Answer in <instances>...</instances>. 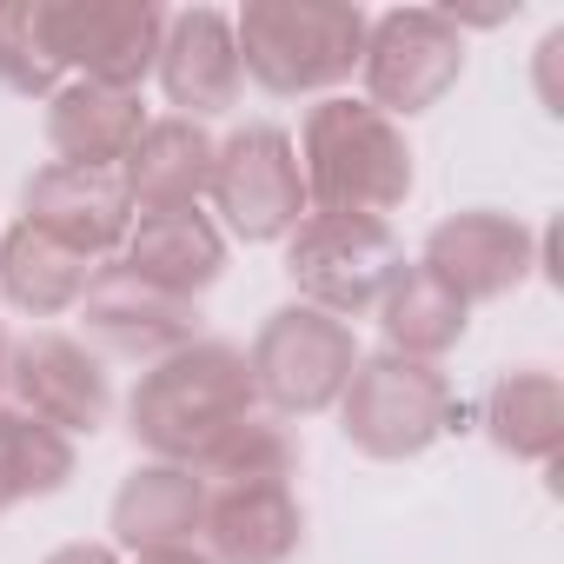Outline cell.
Returning a JSON list of instances; mask_svg holds the SVG:
<instances>
[{"instance_id": "cell-23", "label": "cell", "mask_w": 564, "mask_h": 564, "mask_svg": "<svg viewBox=\"0 0 564 564\" xmlns=\"http://www.w3.org/2000/svg\"><path fill=\"white\" fill-rule=\"evenodd\" d=\"M0 87L21 100H54L67 87L54 47V0H0Z\"/></svg>"}, {"instance_id": "cell-21", "label": "cell", "mask_w": 564, "mask_h": 564, "mask_svg": "<svg viewBox=\"0 0 564 564\" xmlns=\"http://www.w3.org/2000/svg\"><path fill=\"white\" fill-rule=\"evenodd\" d=\"M372 319H379V339H386V352L438 366V359H445V352L465 339V326H471V306H465V300L445 286V279H432L419 259H405V265L392 272V286L379 293Z\"/></svg>"}, {"instance_id": "cell-14", "label": "cell", "mask_w": 564, "mask_h": 564, "mask_svg": "<svg viewBox=\"0 0 564 564\" xmlns=\"http://www.w3.org/2000/svg\"><path fill=\"white\" fill-rule=\"evenodd\" d=\"M153 80L166 94V107L180 120H219L239 107V87H246V67H239V41H232V14L219 8H180L166 14V34H160V61H153Z\"/></svg>"}, {"instance_id": "cell-11", "label": "cell", "mask_w": 564, "mask_h": 564, "mask_svg": "<svg viewBox=\"0 0 564 564\" xmlns=\"http://www.w3.org/2000/svg\"><path fill=\"white\" fill-rule=\"evenodd\" d=\"M166 34L160 0H54V47L74 80L140 94Z\"/></svg>"}, {"instance_id": "cell-1", "label": "cell", "mask_w": 564, "mask_h": 564, "mask_svg": "<svg viewBox=\"0 0 564 564\" xmlns=\"http://www.w3.org/2000/svg\"><path fill=\"white\" fill-rule=\"evenodd\" d=\"M252 412H259V399L246 379V352L226 339H193V346L153 359L127 392L133 445L147 458L186 465V471H199V458Z\"/></svg>"}, {"instance_id": "cell-12", "label": "cell", "mask_w": 564, "mask_h": 564, "mask_svg": "<svg viewBox=\"0 0 564 564\" xmlns=\"http://www.w3.org/2000/svg\"><path fill=\"white\" fill-rule=\"evenodd\" d=\"M419 265L432 279H445L465 306H485V300L518 293L538 272V232L524 219L498 213V206H465V213H445L425 232Z\"/></svg>"}, {"instance_id": "cell-8", "label": "cell", "mask_w": 564, "mask_h": 564, "mask_svg": "<svg viewBox=\"0 0 564 564\" xmlns=\"http://www.w3.org/2000/svg\"><path fill=\"white\" fill-rule=\"evenodd\" d=\"M465 74V34L438 14V8H392L366 28V54H359V80H366V107H379L386 120H412L432 113Z\"/></svg>"}, {"instance_id": "cell-27", "label": "cell", "mask_w": 564, "mask_h": 564, "mask_svg": "<svg viewBox=\"0 0 564 564\" xmlns=\"http://www.w3.org/2000/svg\"><path fill=\"white\" fill-rule=\"evenodd\" d=\"M133 564H213L199 544H173V551H140Z\"/></svg>"}, {"instance_id": "cell-3", "label": "cell", "mask_w": 564, "mask_h": 564, "mask_svg": "<svg viewBox=\"0 0 564 564\" xmlns=\"http://www.w3.org/2000/svg\"><path fill=\"white\" fill-rule=\"evenodd\" d=\"M366 28L372 14L352 0H246L232 14L246 80L279 100H333V87L359 74Z\"/></svg>"}, {"instance_id": "cell-25", "label": "cell", "mask_w": 564, "mask_h": 564, "mask_svg": "<svg viewBox=\"0 0 564 564\" xmlns=\"http://www.w3.org/2000/svg\"><path fill=\"white\" fill-rule=\"evenodd\" d=\"M14 505H28V491H21V412L0 405V511H14Z\"/></svg>"}, {"instance_id": "cell-22", "label": "cell", "mask_w": 564, "mask_h": 564, "mask_svg": "<svg viewBox=\"0 0 564 564\" xmlns=\"http://www.w3.org/2000/svg\"><path fill=\"white\" fill-rule=\"evenodd\" d=\"M87 279H94V259H80L74 246L47 239L41 226L14 219L8 232H0V293H8L14 313H28V319H61V313L80 306Z\"/></svg>"}, {"instance_id": "cell-7", "label": "cell", "mask_w": 564, "mask_h": 564, "mask_svg": "<svg viewBox=\"0 0 564 564\" xmlns=\"http://www.w3.org/2000/svg\"><path fill=\"white\" fill-rule=\"evenodd\" d=\"M219 226L246 246H272L306 219V180L286 127H232L213 153V186H206Z\"/></svg>"}, {"instance_id": "cell-5", "label": "cell", "mask_w": 564, "mask_h": 564, "mask_svg": "<svg viewBox=\"0 0 564 564\" xmlns=\"http://www.w3.org/2000/svg\"><path fill=\"white\" fill-rule=\"evenodd\" d=\"M359 366V339L346 319L319 313V306H279L265 313V326L246 346V379L259 412L272 419H319L339 405L346 379Z\"/></svg>"}, {"instance_id": "cell-2", "label": "cell", "mask_w": 564, "mask_h": 564, "mask_svg": "<svg viewBox=\"0 0 564 564\" xmlns=\"http://www.w3.org/2000/svg\"><path fill=\"white\" fill-rule=\"evenodd\" d=\"M300 180H306V213H366L386 219L412 199V140L399 120H386L379 107L333 94L306 113L300 140Z\"/></svg>"}, {"instance_id": "cell-13", "label": "cell", "mask_w": 564, "mask_h": 564, "mask_svg": "<svg viewBox=\"0 0 564 564\" xmlns=\"http://www.w3.org/2000/svg\"><path fill=\"white\" fill-rule=\"evenodd\" d=\"M21 219L100 265V259H120V246H127V232H133L140 213H133L120 173L47 160V166H34L28 186H21Z\"/></svg>"}, {"instance_id": "cell-17", "label": "cell", "mask_w": 564, "mask_h": 564, "mask_svg": "<svg viewBox=\"0 0 564 564\" xmlns=\"http://www.w3.org/2000/svg\"><path fill=\"white\" fill-rule=\"evenodd\" d=\"M199 518H206V478L186 471V465H133L113 491V511H107V531L120 551H173V544H193L199 538Z\"/></svg>"}, {"instance_id": "cell-28", "label": "cell", "mask_w": 564, "mask_h": 564, "mask_svg": "<svg viewBox=\"0 0 564 564\" xmlns=\"http://www.w3.org/2000/svg\"><path fill=\"white\" fill-rule=\"evenodd\" d=\"M8 352H14V339H8V326H0V392H8Z\"/></svg>"}, {"instance_id": "cell-4", "label": "cell", "mask_w": 564, "mask_h": 564, "mask_svg": "<svg viewBox=\"0 0 564 564\" xmlns=\"http://www.w3.org/2000/svg\"><path fill=\"white\" fill-rule=\"evenodd\" d=\"M339 432L359 458L405 465L432 452L445 432H458V392L438 366L399 359V352H359L346 392H339Z\"/></svg>"}, {"instance_id": "cell-6", "label": "cell", "mask_w": 564, "mask_h": 564, "mask_svg": "<svg viewBox=\"0 0 564 564\" xmlns=\"http://www.w3.org/2000/svg\"><path fill=\"white\" fill-rule=\"evenodd\" d=\"M405 265V246L392 219L366 213H306L286 232V279L300 306H319L333 319H372L379 293L392 286V272Z\"/></svg>"}, {"instance_id": "cell-10", "label": "cell", "mask_w": 564, "mask_h": 564, "mask_svg": "<svg viewBox=\"0 0 564 564\" xmlns=\"http://www.w3.org/2000/svg\"><path fill=\"white\" fill-rule=\"evenodd\" d=\"M8 399L14 412L67 432V438H94L113 412V379L107 359L74 339V333H28L8 352Z\"/></svg>"}, {"instance_id": "cell-24", "label": "cell", "mask_w": 564, "mask_h": 564, "mask_svg": "<svg viewBox=\"0 0 564 564\" xmlns=\"http://www.w3.org/2000/svg\"><path fill=\"white\" fill-rule=\"evenodd\" d=\"M199 478H206V491H226V485H293L300 478V445H293L286 419L252 412V419H239L199 458Z\"/></svg>"}, {"instance_id": "cell-18", "label": "cell", "mask_w": 564, "mask_h": 564, "mask_svg": "<svg viewBox=\"0 0 564 564\" xmlns=\"http://www.w3.org/2000/svg\"><path fill=\"white\" fill-rule=\"evenodd\" d=\"M120 265H133L147 286H160L173 300H199L226 272V232H219V219L206 206H193V213H147L127 232Z\"/></svg>"}, {"instance_id": "cell-16", "label": "cell", "mask_w": 564, "mask_h": 564, "mask_svg": "<svg viewBox=\"0 0 564 564\" xmlns=\"http://www.w3.org/2000/svg\"><path fill=\"white\" fill-rule=\"evenodd\" d=\"M213 153H219V140L199 120H180V113L147 120V133L120 160V186H127L133 213L147 219V213H193V206H206Z\"/></svg>"}, {"instance_id": "cell-9", "label": "cell", "mask_w": 564, "mask_h": 564, "mask_svg": "<svg viewBox=\"0 0 564 564\" xmlns=\"http://www.w3.org/2000/svg\"><path fill=\"white\" fill-rule=\"evenodd\" d=\"M80 326H87V346L100 359H127V366H153L180 346L199 339V300H173L160 286L120 259H100L87 293H80Z\"/></svg>"}, {"instance_id": "cell-15", "label": "cell", "mask_w": 564, "mask_h": 564, "mask_svg": "<svg viewBox=\"0 0 564 564\" xmlns=\"http://www.w3.org/2000/svg\"><path fill=\"white\" fill-rule=\"evenodd\" d=\"M306 544V505L293 485H226L206 491L199 551L213 564H293Z\"/></svg>"}, {"instance_id": "cell-20", "label": "cell", "mask_w": 564, "mask_h": 564, "mask_svg": "<svg viewBox=\"0 0 564 564\" xmlns=\"http://www.w3.org/2000/svg\"><path fill=\"white\" fill-rule=\"evenodd\" d=\"M478 425H485V438L505 458H518V465H557V452H564V386H557V372H544V366L498 372L485 386Z\"/></svg>"}, {"instance_id": "cell-19", "label": "cell", "mask_w": 564, "mask_h": 564, "mask_svg": "<svg viewBox=\"0 0 564 564\" xmlns=\"http://www.w3.org/2000/svg\"><path fill=\"white\" fill-rule=\"evenodd\" d=\"M147 133V100L120 94V87H94V80H67L47 100V147L61 166H100L120 173V160L133 153V140Z\"/></svg>"}, {"instance_id": "cell-26", "label": "cell", "mask_w": 564, "mask_h": 564, "mask_svg": "<svg viewBox=\"0 0 564 564\" xmlns=\"http://www.w3.org/2000/svg\"><path fill=\"white\" fill-rule=\"evenodd\" d=\"M41 564H120V551H113V544H61V551H47Z\"/></svg>"}]
</instances>
